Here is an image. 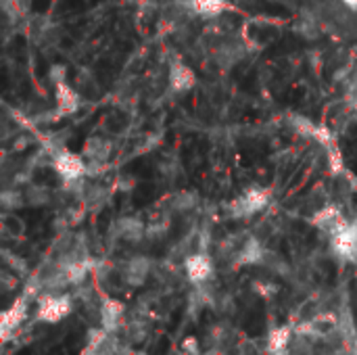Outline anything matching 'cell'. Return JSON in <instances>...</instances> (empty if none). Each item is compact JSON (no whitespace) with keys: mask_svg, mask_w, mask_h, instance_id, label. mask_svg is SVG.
Masks as SVG:
<instances>
[{"mask_svg":"<svg viewBox=\"0 0 357 355\" xmlns=\"http://www.w3.org/2000/svg\"><path fill=\"white\" fill-rule=\"evenodd\" d=\"M111 155V144L105 140V138H98V136H92L86 140L84 144V159L88 161V167L92 165H105L107 159Z\"/></svg>","mask_w":357,"mask_h":355,"instance_id":"obj_12","label":"cell"},{"mask_svg":"<svg viewBox=\"0 0 357 355\" xmlns=\"http://www.w3.org/2000/svg\"><path fill=\"white\" fill-rule=\"evenodd\" d=\"M268 205H270V192L266 188L255 186V188L245 190L234 201H230L226 205V211L234 220H247V218H253V216L261 213Z\"/></svg>","mask_w":357,"mask_h":355,"instance_id":"obj_2","label":"cell"},{"mask_svg":"<svg viewBox=\"0 0 357 355\" xmlns=\"http://www.w3.org/2000/svg\"><path fill=\"white\" fill-rule=\"evenodd\" d=\"M100 324L105 328V333H115L121 328V320H123V305L113 301V299H105L98 312Z\"/></svg>","mask_w":357,"mask_h":355,"instance_id":"obj_13","label":"cell"},{"mask_svg":"<svg viewBox=\"0 0 357 355\" xmlns=\"http://www.w3.org/2000/svg\"><path fill=\"white\" fill-rule=\"evenodd\" d=\"M247 56V46L238 40H230V42H222L215 46L213 50V61L218 67L222 69H232L236 67L243 59Z\"/></svg>","mask_w":357,"mask_h":355,"instance_id":"obj_9","label":"cell"},{"mask_svg":"<svg viewBox=\"0 0 357 355\" xmlns=\"http://www.w3.org/2000/svg\"><path fill=\"white\" fill-rule=\"evenodd\" d=\"M25 312H27V305H25V301H17L6 314H4V318H2V324H4V331H10V328H15L23 318H25Z\"/></svg>","mask_w":357,"mask_h":355,"instance_id":"obj_21","label":"cell"},{"mask_svg":"<svg viewBox=\"0 0 357 355\" xmlns=\"http://www.w3.org/2000/svg\"><path fill=\"white\" fill-rule=\"evenodd\" d=\"M54 94H56V115L59 117H69L79 111L82 98L79 94L67 84V80L54 84Z\"/></svg>","mask_w":357,"mask_h":355,"instance_id":"obj_10","label":"cell"},{"mask_svg":"<svg viewBox=\"0 0 357 355\" xmlns=\"http://www.w3.org/2000/svg\"><path fill=\"white\" fill-rule=\"evenodd\" d=\"M52 167L65 186H75L88 176V161L84 155H75L65 149H56L52 153Z\"/></svg>","mask_w":357,"mask_h":355,"instance_id":"obj_1","label":"cell"},{"mask_svg":"<svg viewBox=\"0 0 357 355\" xmlns=\"http://www.w3.org/2000/svg\"><path fill=\"white\" fill-rule=\"evenodd\" d=\"M333 253L343 262H357V222H347L331 236Z\"/></svg>","mask_w":357,"mask_h":355,"instance_id":"obj_3","label":"cell"},{"mask_svg":"<svg viewBox=\"0 0 357 355\" xmlns=\"http://www.w3.org/2000/svg\"><path fill=\"white\" fill-rule=\"evenodd\" d=\"M349 220H345V216H343V211L337 207V205H324L322 209H318L316 213H314V218H312V224L320 230V232H324V234H328V236H333L335 232H339L345 224H347Z\"/></svg>","mask_w":357,"mask_h":355,"instance_id":"obj_8","label":"cell"},{"mask_svg":"<svg viewBox=\"0 0 357 355\" xmlns=\"http://www.w3.org/2000/svg\"><path fill=\"white\" fill-rule=\"evenodd\" d=\"M71 314V297L67 295H44L38 303V320L56 324Z\"/></svg>","mask_w":357,"mask_h":355,"instance_id":"obj_4","label":"cell"},{"mask_svg":"<svg viewBox=\"0 0 357 355\" xmlns=\"http://www.w3.org/2000/svg\"><path fill=\"white\" fill-rule=\"evenodd\" d=\"M23 192H25V205H33V207H42L50 199V192L44 186H38V184L27 186Z\"/></svg>","mask_w":357,"mask_h":355,"instance_id":"obj_19","label":"cell"},{"mask_svg":"<svg viewBox=\"0 0 357 355\" xmlns=\"http://www.w3.org/2000/svg\"><path fill=\"white\" fill-rule=\"evenodd\" d=\"M119 343L115 341L113 333H105L100 335V339L92 345V355H117Z\"/></svg>","mask_w":357,"mask_h":355,"instance_id":"obj_20","label":"cell"},{"mask_svg":"<svg viewBox=\"0 0 357 355\" xmlns=\"http://www.w3.org/2000/svg\"><path fill=\"white\" fill-rule=\"evenodd\" d=\"M345 98H347V105L357 111V73L351 75L349 82H347V94H345Z\"/></svg>","mask_w":357,"mask_h":355,"instance_id":"obj_23","label":"cell"},{"mask_svg":"<svg viewBox=\"0 0 357 355\" xmlns=\"http://www.w3.org/2000/svg\"><path fill=\"white\" fill-rule=\"evenodd\" d=\"M167 84L169 90L176 94H186L197 86V73L195 69H190L184 61H172L169 63V71H167Z\"/></svg>","mask_w":357,"mask_h":355,"instance_id":"obj_6","label":"cell"},{"mask_svg":"<svg viewBox=\"0 0 357 355\" xmlns=\"http://www.w3.org/2000/svg\"><path fill=\"white\" fill-rule=\"evenodd\" d=\"M295 31L301 33L303 38H316L320 33V17L318 15L303 13L297 19V23H295Z\"/></svg>","mask_w":357,"mask_h":355,"instance_id":"obj_17","label":"cell"},{"mask_svg":"<svg viewBox=\"0 0 357 355\" xmlns=\"http://www.w3.org/2000/svg\"><path fill=\"white\" fill-rule=\"evenodd\" d=\"M266 259H268V251L261 245V241L255 236H247L232 255V262L236 266H257V264H264Z\"/></svg>","mask_w":357,"mask_h":355,"instance_id":"obj_7","label":"cell"},{"mask_svg":"<svg viewBox=\"0 0 357 355\" xmlns=\"http://www.w3.org/2000/svg\"><path fill=\"white\" fill-rule=\"evenodd\" d=\"M345 8H349L351 13H357V0H339Z\"/></svg>","mask_w":357,"mask_h":355,"instance_id":"obj_24","label":"cell"},{"mask_svg":"<svg viewBox=\"0 0 357 355\" xmlns=\"http://www.w3.org/2000/svg\"><path fill=\"white\" fill-rule=\"evenodd\" d=\"M176 209L178 211H188V209H192L195 205H197V201H195V195H190V192H182V195H178L176 199Z\"/></svg>","mask_w":357,"mask_h":355,"instance_id":"obj_22","label":"cell"},{"mask_svg":"<svg viewBox=\"0 0 357 355\" xmlns=\"http://www.w3.org/2000/svg\"><path fill=\"white\" fill-rule=\"evenodd\" d=\"M0 203L4 211H15L25 205V192L17 188H4L0 195Z\"/></svg>","mask_w":357,"mask_h":355,"instance_id":"obj_18","label":"cell"},{"mask_svg":"<svg viewBox=\"0 0 357 355\" xmlns=\"http://www.w3.org/2000/svg\"><path fill=\"white\" fill-rule=\"evenodd\" d=\"M188 8L197 17L213 19V17H220L228 8V0H188Z\"/></svg>","mask_w":357,"mask_h":355,"instance_id":"obj_16","label":"cell"},{"mask_svg":"<svg viewBox=\"0 0 357 355\" xmlns=\"http://www.w3.org/2000/svg\"><path fill=\"white\" fill-rule=\"evenodd\" d=\"M293 345V331L289 326H280L268 335V354L284 355Z\"/></svg>","mask_w":357,"mask_h":355,"instance_id":"obj_15","label":"cell"},{"mask_svg":"<svg viewBox=\"0 0 357 355\" xmlns=\"http://www.w3.org/2000/svg\"><path fill=\"white\" fill-rule=\"evenodd\" d=\"M213 259L205 251H197L184 259V272L192 285H205L213 276Z\"/></svg>","mask_w":357,"mask_h":355,"instance_id":"obj_5","label":"cell"},{"mask_svg":"<svg viewBox=\"0 0 357 355\" xmlns=\"http://www.w3.org/2000/svg\"><path fill=\"white\" fill-rule=\"evenodd\" d=\"M149 274H151V259L144 255H136V257L128 259V264L123 266V272H121L126 285H130V287L144 285Z\"/></svg>","mask_w":357,"mask_h":355,"instance_id":"obj_11","label":"cell"},{"mask_svg":"<svg viewBox=\"0 0 357 355\" xmlns=\"http://www.w3.org/2000/svg\"><path fill=\"white\" fill-rule=\"evenodd\" d=\"M144 234H146V226L138 218H121L117 222V236L128 243H140Z\"/></svg>","mask_w":357,"mask_h":355,"instance_id":"obj_14","label":"cell"}]
</instances>
